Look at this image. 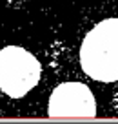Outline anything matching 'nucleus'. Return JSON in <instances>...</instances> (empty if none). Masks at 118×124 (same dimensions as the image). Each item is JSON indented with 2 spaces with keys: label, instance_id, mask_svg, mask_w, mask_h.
Instances as JSON below:
<instances>
[{
  "label": "nucleus",
  "instance_id": "7ed1b4c3",
  "mask_svg": "<svg viewBox=\"0 0 118 124\" xmlns=\"http://www.w3.org/2000/svg\"><path fill=\"white\" fill-rule=\"evenodd\" d=\"M47 113L51 117H95L96 101L82 82H62L51 93Z\"/></svg>",
  "mask_w": 118,
  "mask_h": 124
},
{
  "label": "nucleus",
  "instance_id": "f257e3e1",
  "mask_svg": "<svg viewBox=\"0 0 118 124\" xmlns=\"http://www.w3.org/2000/svg\"><path fill=\"white\" fill-rule=\"evenodd\" d=\"M80 66L98 82L118 80V18L96 24L80 46Z\"/></svg>",
  "mask_w": 118,
  "mask_h": 124
},
{
  "label": "nucleus",
  "instance_id": "f03ea898",
  "mask_svg": "<svg viewBox=\"0 0 118 124\" xmlns=\"http://www.w3.org/2000/svg\"><path fill=\"white\" fill-rule=\"evenodd\" d=\"M40 80V62L20 46L0 49V89L11 99H22Z\"/></svg>",
  "mask_w": 118,
  "mask_h": 124
}]
</instances>
